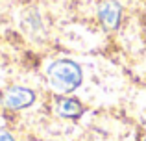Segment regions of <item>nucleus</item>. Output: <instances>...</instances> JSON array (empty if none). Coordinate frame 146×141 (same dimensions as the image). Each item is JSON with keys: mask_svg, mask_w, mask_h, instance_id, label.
<instances>
[{"mask_svg": "<svg viewBox=\"0 0 146 141\" xmlns=\"http://www.w3.org/2000/svg\"><path fill=\"white\" fill-rule=\"evenodd\" d=\"M54 110L57 115L67 117V119H78L83 113V106L76 98H57L54 104Z\"/></svg>", "mask_w": 146, "mask_h": 141, "instance_id": "obj_4", "label": "nucleus"}, {"mask_svg": "<svg viewBox=\"0 0 146 141\" xmlns=\"http://www.w3.org/2000/svg\"><path fill=\"white\" fill-rule=\"evenodd\" d=\"M98 17H100V22L107 30H115L118 26V22H120V17H122V9L118 6V2H115V0H104L98 7Z\"/></svg>", "mask_w": 146, "mask_h": 141, "instance_id": "obj_3", "label": "nucleus"}, {"mask_svg": "<svg viewBox=\"0 0 146 141\" xmlns=\"http://www.w3.org/2000/svg\"><path fill=\"white\" fill-rule=\"evenodd\" d=\"M0 141H15V139L7 130H0Z\"/></svg>", "mask_w": 146, "mask_h": 141, "instance_id": "obj_5", "label": "nucleus"}, {"mask_svg": "<svg viewBox=\"0 0 146 141\" xmlns=\"http://www.w3.org/2000/svg\"><path fill=\"white\" fill-rule=\"evenodd\" d=\"M2 100L9 110H24L35 102V93L28 87H7L2 93Z\"/></svg>", "mask_w": 146, "mask_h": 141, "instance_id": "obj_2", "label": "nucleus"}, {"mask_svg": "<svg viewBox=\"0 0 146 141\" xmlns=\"http://www.w3.org/2000/svg\"><path fill=\"white\" fill-rule=\"evenodd\" d=\"M48 80L50 86L61 95H68L82 86V69L72 59H57L48 67Z\"/></svg>", "mask_w": 146, "mask_h": 141, "instance_id": "obj_1", "label": "nucleus"}, {"mask_svg": "<svg viewBox=\"0 0 146 141\" xmlns=\"http://www.w3.org/2000/svg\"><path fill=\"white\" fill-rule=\"evenodd\" d=\"M143 141H146V138H144V139H143Z\"/></svg>", "mask_w": 146, "mask_h": 141, "instance_id": "obj_6", "label": "nucleus"}]
</instances>
